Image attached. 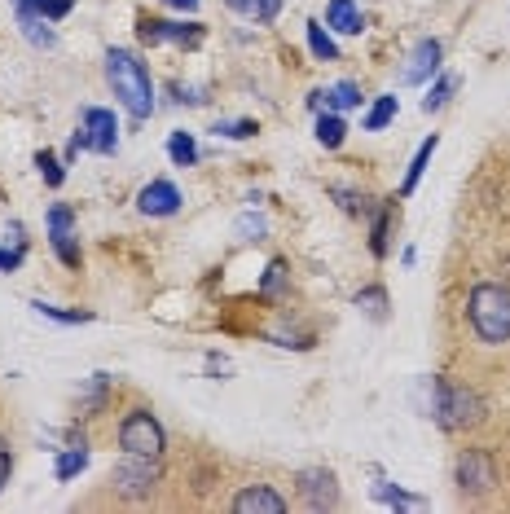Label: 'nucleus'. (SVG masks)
Instances as JSON below:
<instances>
[{
	"mask_svg": "<svg viewBox=\"0 0 510 514\" xmlns=\"http://www.w3.org/2000/svg\"><path fill=\"white\" fill-rule=\"evenodd\" d=\"M84 466H88V449H84V444H71V449L58 453V466H53V475H58L62 484H66V479H75V475L84 471Z\"/></svg>",
	"mask_w": 510,
	"mask_h": 514,
	"instance_id": "21",
	"label": "nucleus"
},
{
	"mask_svg": "<svg viewBox=\"0 0 510 514\" xmlns=\"http://www.w3.org/2000/svg\"><path fill=\"white\" fill-rule=\"evenodd\" d=\"M181 189H176L172 181H150L146 189L137 194V207H141V216H176L181 211Z\"/></svg>",
	"mask_w": 510,
	"mask_h": 514,
	"instance_id": "10",
	"label": "nucleus"
},
{
	"mask_svg": "<svg viewBox=\"0 0 510 514\" xmlns=\"http://www.w3.org/2000/svg\"><path fill=\"white\" fill-rule=\"evenodd\" d=\"M75 229V211L71 207H49V233H66Z\"/></svg>",
	"mask_w": 510,
	"mask_h": 514,
	"instance_id": "34",
	"label": "nucleus"
},
{
	"mask_svg": "<svg viewBox=\"0 0 510 514\" xmlns=\"http://www.w3.org/2000/svg\"><path fill=\"white\" fill-rule=\"evenodd\" d=\"M282 14V0H251V18L255 22H273Z\"/></svg>",
	"mask_w": 510,
	"mask_h": 514,
	"instance_id": "35",
	"label": "nucleus"
},
{
	"mask_svg": "<svg viewBox=\"0 0 510 514\" xmlns=\"http://www.w3.org/2000/svg\"><path fill=\"white\" fill-rule=\"evenodd\" d=\"M326 27L339 36H361L365 31V14L357 9V0H330L326 5Z\"/></svg>",
	"mask_w": 510,
	"mask_h": 514,
	"instance_id": "14",
	"label": "nucleus"
},
{
	"mask_svg": "<svg viewBox=\"0 0 510 514\" xmlns=\"http://www.w3.org/2000/svg\"><path fill=\"white\" fill-rule=\"evenodd\" d=\"M299 493L313 510H335L339 506V479L335 471H326V466H308V471H299Z\"/></svg>",
	"mask_w": 510,
	"mask_h": 514,
	"instance_id": "7",
	"label": "nucleus"
},
{
	"mask_svg": "<svg viewBox=\"0 0 510 514\" xmlns=\"http://www.w3.org/2000/svg\"><path fill=\"white\" fill-rule=\"evenodd\" d=\"M168 159L176 167H194L198 163V141H194V132H172L168 137Z\"/></svg>",
	"mask_w": 510,
	"mask_h": 514,
	"instance_id": "20",
	"label": "nucleus"
},
{
	"mask_svg": "<svg viewBox=\"0 0 510 514\" xmlns=\"http://www.w3.org/2000/svg\"><path fill=\"white\" fill-rule=\"evenodd\" d=\"M229 9H238V14H251V0H225Z\"/></svg>",
	"mask_w": 510,
	"mask_h": 514,
	"instance_id": "42",
	"label": "nucleus"
},
{
	"mask_svg": "<svg viewBox=\"0 0 510 514\" xmlns=\"http://www.w3.org/2000/svg\"><path fill=\"white\" fill-rule=\"evenodd\" d=\"M9 471H14V462H9V453L0 449V488H5V479H9Z\"/></svg>",
	"mask_w": 510,
	"mask_h": 514,
	"instance_id": "40",
	"label": "nucleus"
},
{
	"mask_svg": "<svg viewBox=\"0 0 510 514\" xmlns=\"http://www.w3.org/2000/svg\"><path fill=\"white\" fill-rule=\"evenodd\" d=\"M343 137H348V124L339 119V110H321L317 115V141L326 145V150H339Z\"/></svg>",
	"mask_w": 510,
	"mask_h": 514,
	"instance_id": "17",
	"label": "nucleus"
},
{
	"mask_svg": "<svg viewBox=\"0 0 510 514\" xmlns=\"http://www.w3.org/2000/svg\"><path fill=\"white\" fill-rule=\"evenodd\" d=\"M36 167H40V176H44V185H49V189H58V185L66 181L62 159H58L53 150H40V154H36Z\"/></svg>",
	"mask_w": 510,
	"mask_h": 514,
	"instance_id": "29",
	"label": "nucleus"
},
{
	"mask_svg": "<svg viewBox=\"0 0 510 514\" xmlns=\"http://www.w3.org/2000/svg\"><path fill=\"white\" fill-rule=\"evenodd\" d=\"M22 268V247H0V273H18Z\"/></svg>",
	"mask_w": 510,
	"mask_h": 514,
	"instance_id": "37",
	"label": "nucleus"
},
{
	"mask_svg": "<svg viewBox=\"0 0 510 514\" xmlns=\"http://www.w3.org/2000/svg\"><path fill=\"white\" fill-rule=\"evenodd\" d=\"M471 326L484 343H506L510 339V290L497 282H480L471 290Z\"/></svg>",
	"mask_w": 510,
	"mask_h": 514,
	"instance_id": "3",
	"label": "nucleus"
},
{
	"mask_svg": "<svg viewBox=\"0 0 510 514\" xmlns=\"http://www.w3.org/2000/svg\"><path fill=\"white\" fill-rule=\"evenodd\" d=\"M436 145H440V137L431 132V137L418 145V154H414V163H409V172H405V181H401V198L405 194H414L418 189V181H423V172H427V163H431V154H436Z\"/></svg>",
	"mask_w": 510,
	"mask_h": 514,
	"instance_id": "15",
	"label": "nucleus"
},
{
	"mask_svg": "<svg viewBox=\"0 0 510 514\" xmlns=\"http://www.w3.org/2000/svg\"><path fill=\"white\" fill-rule=\"evenodd\" d=\"M163 475V457H146V453H124V462L115 466V488L124 497H146Z\"/></svg>",
	"mask_w": 510,
	"mask_h": 514,
	"instance_id": "5",
	"label": "nucleus"
},
{
	"mask_svg": "<svg viewBox=\"0 0 510 514\" xmlns=\"http://www.w3.org/2000/svg\"><path fill=\"white\" fill-rule=\"evenodd\" d=\"M22 5H31L36 14H44L49 22H58V18L71 14V0H22Z\"/></svg>",
	"mask_w": 510,
	"mask_h": 514,
	"instance_id": "32",
	"label": "nucleus"
},
{
	"mask_svg": "<svg viewBox=\"0 0 510 514\" xmlns=\"http://www.w3.org/2000/svg\"><path fill=\"white\" fill-rule=\"evenodd\" d=\"M361 106V88L352 84V80H339V84H330L326 88V110H357Z\"/></svg>",
	"mask_w": 510,
	"mask_h": 514,
	"instance_id": "19",
	"label": "nucleus"
},
{
	"mask_svg": "<svg viewBox=\"0 0 510 514\" xmlns=\"http://www.w3.org/2000/svg\"><path fill=\"white\" fill-rule=\"evenodd\" d=\"M357 308L365 312V317L383 321V317H387V290H383V286H365L361 295H357Z\"/></svg>",
	"mask_w": 510,
	"mask_h": 514,
	"instance_id": "27",
	"label": "nucleus"
},
{
	"mask_svg": "<svg viewBox=\"0 0 510 514\" xmlns=\"http://www.w3.org/2000/svg\"><path fill=\"white\" fill-rule=\"evenodd\" d=\"M5 233H9V242H14V247H22V225H18V220H14V225H9Z\"/></svg>",
	"mask_w": 510,
	"mask_h": 514,
	"instance_id": "41",
	"label": "nucleus"
},
{
	"mask_svg": "<svg viewBox=\"0 0 510 514\" xmlns=\"http://www.w3.org/2000/svg\"><path fill=\"white\" fill-rule=\"evenodd\" d=\"M119 449L124 453H146V457H163L168 449V435L154 422V413L146 409H132L124 422H119Z\"/></svg>",
	"mask_w": 510,
	"mask_h": 514,
	"instance_id": "4",
	"label": "nucleus"
},
{
	"mask_svg": "<svg viewBox=\"0 0 510 514\" xmlns=\"http://www.w3.org/2000/svg\"><path fill=\"white\" fill-rule=\"evenodd\" d=\"M80 128L88 132V150H97V154H115L119 150V119H115V110L88 106L80 115Z\"/></svg>",
	"mask_w": 510,
	"mask_h": 514,
	"instance_id": "6",
	"label": "nucleus"
},
{
	"mask_svg": "<svg viewBox=\"0 0 510 514\" xmlns=\"http://www.w3.org/2000/svg\"><path fill=\"white\" fill-rule=\"evenodd\" d=\"M106 387H110V374H93V383H88V391H84V409H102Z\"/></svg>",
	"mask_w": 510,
	"mask_h": 514,
	"instance_id": "33",
	"label": "nucleus"
},
{
	"mask_svg": "<svg viewBox=\"0 0 510 514\" xmlns=\"http://www.w3.org/2000/svg\"><path fill=\"white\" fill-rule=\"evenodd\" d=\"M453 93H458V75H440V80L431 84V93L423 97V115H436V110L445 106Z\"/></svg>",
	"mask_w": 510,
	"mask_h": 514,
	"instance_id": "24",
	"label": "nucleus"
},
{
	"mask_svg": "<svg viewBox=\"0 0 510 514\" xmlns=\"http://www.w3.org/2000/svg\"><path fill=\"white\" fill-rule=\"evenodd\" d=\"M234 510L238 514H286V501L277 497L269 484H251L234 497Z\"/></svg>",
	"mask_w": 510,
	"mask_h": 514,
	"instance_id": "12",
	"label": "nucleus"
},
{
	"mask_svg": "<svg viewBox=\"0 0 510 514\" xmlns=\"http://www.w3.org/2000/svg\"><path fill=\"white\" fill-rule=\"evenodd\" d=\"M106 84H110V93H115V102L124 106L137 124H146V119L154 115L150 71H146V62H141L132 49H110L106 53Z\"/></svg>",
	"mask_w": 510,
	"mask_h": 514,
	"instance_id": "1",
	"label": "nucleus"
},
{
	"mask_svg": "<svg viewBox=\"0 0 510 514\" xmlns=\"http://www.w3.org/2000/svg\"><path fill=\"white\" fill-rule=\"evenodd\" d=\"M264 229H269V225H264V216H255V211L238 216V225H234V233H238L242 242H260V238H264Z\"/></svg>",
	"mask_w": 510,
	"mask_h": 514,
	"instance_id": "31",
	"label": "nucleus"
},
{
	"mask_svg": "<svg viewBox=\"0 0 510 514\" xmlns=\"http://www.w3.org/2000/svg\"><path fill=\"white\" fill-rule=\"evenodd\" d=\"M330 194L339 198V207H343V211H365V198L357 194V189H343V185H335V189H330Z\"/></svg>",
	"mask_w": 510,
	"mask_h": 514,
	"instance_id": "36",
	"label": "nucleus"
},
{
	"mask_svg": "<svg viewBox=\"0 0 510 514\" xmlns=\"http://www.w3.org/2000/svg\"><path fill=\"white\" fill-rule=\"evenodd\" d=\"M49 242H53V251H58V260H62L66 268H80V238H75V229L49 233Z\"/></svg>",
	"mask_w": 510,
	"mask_h": 514,
	"instance_id": "25",
	"label": "nucleus"
},
{
	"mask_svg": "<svg viewBox=\"0 0 510 514\" xmlns=\"http://www.w3.org/2000/svg\"><path fill=\"white\" fill-rule=\"evenodd\" d=\"M458 484L462 493H489L493 488V457L480 449H467L458 457Z\"/></svg>",
	"mask_w": 510,
	"mask_h": 514,
	"instance_id": "9",
	"label": "nucleus"
},
{
	"mask_svg": "<svg viewBox=\"0 0 510 514\" xmlns=\"http://www.w3.org/2000/svg\"><path fill=\"white\" fill-rule=\"evenodd\" d=\"M141 40L146 44H181L194 49L203 40V22H163V18H146L141 22Z\"/></svg>",
	"mask_w": 510,
	"mask_h": 514,
	"instance_id": "8",
	"label": "nucleus"
},
{
	"mask_svg": "<svg viewBox=\"0 0 510 514\" xmlns=\"http://www.w3.org/2000/svg\"><path fill=\"white\" fill-rule=\"evenodd\" d=\"M387 220H392V203H387L379 216H374V225H370V251L379 255V260L387 255Z\"/></svg>",
	"mask_w": 510,
	"mask_h": 514,
	"instance_id": "30",
	"label": "nucleus"
},
{
	"mask_svg": "<svg viewBox=\"0 0 510 514\" xmlns=\"http://www.w3.org/2000/svg\"><path fill=\"white\" fill-rule=\"evenodd\" d=\"M427 418H436L445 431H462V427H475L484 418V400L475 396L471 387H458L449 378H427Z\"/></svg>",
	"mask_w": 510,
	"mask_h": 514,
	"instance_id": "2",
	"label": "nucleus"
},
{
	"mask_svg": "<svg viewBox=\"0 0 510 514\" xmlns=\"http://www.w3.org/2000/svg\"><path fill=\"white\" fill-rule=\"evenodd\" d=\"M31 308H36L44 321H58V326H88V321H93L88 308H53V304H44V299H31Z\"/></svg>",
	"mask_w": 510,
	"mask_h": 514,
	"instance_id": "16",
	"label": "nucleus"
},
{
	"mask_svg": "<svg viewBox=\"0 0 510 514\" xmlns=\"http://www.w3.org/2000/svg\"><path fill=\"white\" fill-rule=\"evenodd\" d=\"M308 106L321 115V110H326V88H313V93H308Z\"/></svg>",
	"mask_w": 510,
	"mask_h": 514,
	"instance_id": "38",
	"label": "nucleus"
},
{
	"mask_svg": "<svg viewBox=\"0 0 510 514\" xmlns=\"http://www.w3.org/2000/svg\"><path fill=\"white\" fill-rule=\"evenodd\" d=\"M440 40H418V49L409 53V66L401 71V84H423V80H431V75L440 71Z\"/></svg>",
	"mask_w": 510,
	"mask_h": 514,
	"instance_id": "11",
	"label": "nucleus"
},
{
	"mask_svg": "<svg viewBox=\"0 0 510 514\" xmlns=\"http://www.w3.org/2000/svg\"><path fill=\"white\" fill-rule=\"evenodd\" d=\"M163 5H172V9H181V14H194V9H198V0H163Z\"/></svg>",
	"mask_w": 510,
	"mask_h": 514,
	"instance_id": "39",
	"label": "nucleus"
},
{
	"mask_svg": "<svg viewBox=\"0 0 510 514\" xmlns=\"http://www.w3.org/2000/svg\"><path fill=\"white\" fill-rule=\"evenodd\" d=\"M308 49H313V58L317 62H339V44L330 40V31L321 27V22H308Z\"/></svg>",
	"mask_w": 510,
	"mask_h": 514,
	"instance_id": "18",
	"label": "nucleus"
},
{
	"mask_svg": "<svg viewBox=\"0 0 510 514\" xmlns=\"http://www.w3.org/2000/svg\"><path fill=\"white\" fill-rule=\"evenodd\" d=\"M396 119V97H379L370 110H365V119H361V128L365 132H383L387 124Z\"/></svg>",
	"mask_w": 510,
	"mask_h": 514,
	"instance_id": "23",
	"label": "nucleus"
},
{
	"mask_svg": "<svg viewBox=\"0 0 510 514\" xmlns=\"http://www.w3.org/2000/svg\"><path fill=\"white\" fill-rule=\"evenodd\" d=\"M374 497L383 501V506H396V510H409V506H423V497H414V493H405V488H396V484H374Z\"/></svg>",
	"mask_w": 510,
	"mask_h": 514,
	"instance_id": "26",
	"label": "nucleus"
},
{
	"mask_svg": "<svg viewBox=\"0 0 510 514\" xmlns=\"http://www.w3.org/2000/svg\"><path fill=\"white\" fill-rule=\"evenodd\" d=\"M212 132H216V137H225V141H247V137H255L260 128H255L251 119H216Z\"/></svg>",
	"mask_w": 510,
	"mask_h": 514,
	"instance_id": "28",
	"label": "nucleus"
},
{
	"mask_svg": "<svg viewBox=\"0 0 510 514\" xmlns=\"http://www.w3.org/2000/svg\"><path fill=\"white\" fill-rule=\"evenodd\" d=\"M14 14H18V27H22V36H27L36 49H53L58 44V36H53V27H49V18L36 14L31 5H22V0H14Z\"/></svg>",
	"mask_w": 510,
	"mask_h": 514,
	"instance_id": "13",
	"label": "nucleus"
},
{
	"mask_svg": "<svg viewBox=\"0 0 510 514\" xmlns=\"http://www.w3.org/2000/svg\"><path fill=\"white\" fill-rule=\"evenodd\" d=\"M286 282H291V273H286V260H273L269 268H264L260 299H282V295H286Z\"/></svg>",
	"mask_w": 510,
	"mask_h": 514,
	"instance_id": "22",
	"label": "nucleus"
}]
</instances>
